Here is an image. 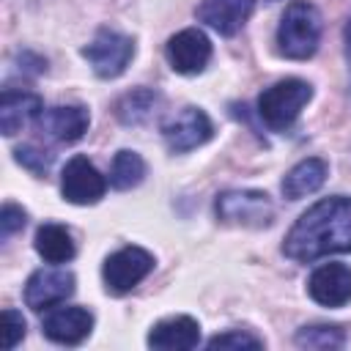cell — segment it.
I'll use <instances>...</instances> for the list:
<instances>
[{"label":"cell","mask_w":351,"mask_h":351,"mask_svg":"<svg viewBox=\"0 0 351 351\" xmlns=\"http://www.w3.org/2000/svg\"><path fill=\"white\" fill-rule=\"evenodd\" d=\"M282 252L299 263L332 252H351V197L335 195L313 203L288 230Z\"/></svg>","instance_id":"6da1fadb"},{"label":"cell","mask_w":351,"mask_h":351,"mask_svg":"<svg viewBox=\"0 0 351 351\" xmlns=\"http://www.w3.org/2000/svg\"><path fill=\"white\" fill-rule=\"evenodd\" d=\"M321 41V14L307 0H293L277 27V49L291 60H307Z\"/></svg>","instance_id":"7a4b0ae2"},{"label":"cell","mask_w":351,"mask_h":351,"mask_svg":"<svg viewBox=\"0 0 351 351\" xmlns=\"http://www.w3.org/2000/svg\"><path fill=\"white\" fill-rule=\"evenodd\" d=\"M310 96H313V88L304 80H296V77L280 80L258 96V115L271 132H285L299 118Z\"/></svg>","instance_id":"3957f363"},{"label":"cell","mask_w":351,"mask_h":351,"mask_svg":"<svg viewBox=\"0 0 351 351\" xmlns=\"http://www.w3.org/2000/svg\"><path fill=\"white\" fill-rule=\"evenodd\" d=\"M217 217L230 225H244V228H266L274 217V206L266 192L255 189H230L217 195Z\"/></svg>","instance_id":"277c9868"},{"label":"cell","mask_w":351,"mask_h":351,"mask_svg":"<svg viewBox=\"0 0 351 351\" xmlns=\"http://www.w3.org/2000/svg\"><path fill=\"white\" fill-rule=\"evenodd\" d=\"M132 55H134V41L110 27H101L96 33V38L88 47H82V58L90 63V69L101 80H112V77L123 74Z\"/></svg>","instance_id":"5b68a950"},{"label":"cell","mask_w":351,"mask_h":351,"mask_svg":"<svg viewBox=\"0 0 351 351\" xmlns=\"http://www.w3.org/2000/svg\"><path fill=\"white\" fill-rule=\"evenodd\" d=\"M154 269V255L143 247H123L118 252H112L104 261L101 277H104V288L107 293H129L143 277H148V271Z\"/></svg>","instance_id":"8992f818"},{"label":"cell","mask_w":351,"mask_h":351,"mask_svg":"<svg viewBox=\"0 0 351 351\" xmlns=\"http://www.w3.org/2000/svg\"><path fill=\"white\" fill-rule=\"evenodd\" d=\"M60 192L74 206H90V203H99L104 197L107 181L93 167V162H88V156H71L63 167Z\"/></svg>","instance_id":"52a82bcc"},{"label":"cell","mask_w":351,"mask_h":351,"mask_svg":"<svg viewBox=\"0 0 351 351\" xmlns=\"http://www.w3.org/2000/svg\"><path fill=\"white\" fill-rule=\"evenodd\" d=\"M74 293V274L69 269H38L25 282V304L33 310H49Z\"/></svg>","instance_id":"ba28073f"},{"label":"cell","mask_w":351,"mask_h":351,"mask_svg":"<svg viewBox=\"0 0 351 351\" xmlns=\"http://www.w3.org/2000/svg\"><path fill=\"white\" fill-rule=\"evenodd\" d=\"M162 134H165V143L173 154H184V151H192V148L203 145L214 134V126H211V121L203 110L184 107L178 115H173L162 126Z\"/></svg>","instance_id":"9c48e42d"},{"label":"cell","mask_w":351,"mask_h":351,"mask_svg":"<svg viewBox=\"0 0 351 351\" xmlns=\"http://www.w3.org/2000/svg\"><path fill=\"white\" fill-rule=\"evenodd\" d=\"M167 60L173 66V71L178 74H200L206 69V63L211 60V41L203 30L197 27H186L181 33H176L167 47Z\"/></svg>","instance_id":"30bf717a"},{"label":"cell","mask_w":351,"mask_h":351,"mask_svg":"<svg viewBox=\"0 0 351 351\" xmlns=\"http://www.w3.org/2000/svg\"><path fill=\"white\" fill-rule=\"evenodd\" d=\"M90 115L82 104H58V107H47L41 110V115L36 118V126L44 137L55 140V143H77L85 132H88Z\"/></svg>","instance_id":"8fae6325"},{"label":"cell","mask_w":351,"mask_h":351,"mask_svg":"<svg viewBox=\"0 0 351 351\" xmlns=\"http://www.w3.org/2000/svg\"><path fill=\"white\" fill-rule=\"evenodd\" d=\"M310 296L324 307H343L351 302V266L324 263L307 280Z\"/></svg>","instance_id":"7c38bea8"},{"label":"cell","mask_w":351,"mask_h":351,"mask_svg":"<svg viewBox=\"0 0 351 351\" xmlns=\"http://www.w3.org/2000/svg\"><path fill=\"white\" fill-rule=\"evenodd\" d=\"M93 329V315L85 307H58L44 318V335L60 346L82 343Z\"/></svg>","instance_id":"4fadbf2b"},{"label":"cell","mask_w":351,"mask_h":351,"mask_svg":"<svg viewBox=\"0 0 351 351\" xmlns=\"http://www.w3.org/2000/svg\"><path fill=\"white\" fill-rule=\"evenodd\" d=\"M252 8H255V0H203L195 14L219 36H233L241 30Z\"/></svg>","instance_id":"5bb4252c"},{"label":"cell","mask_w":351,"mask_h":351,"mask_svg":"<svg viewBox=\"0 0 351 351\" xmlns=\"http://www.w3.org/2000/svg\"><path fill=\"white\" fill-rule=\"evenodd\" d=\"M197 343H200V326L189 315L165 318L148 332V346L159 351H189Z\"/></svg>","instance_id":"9a60e30c"},{"label":"cell","mask_w":351,"mask_h":351,"mask_svg":"<svg viewBox=\"0 0 351 351\" xmlns=\"http://www.w3.org/2000/svg\"><path fill=\"white\" fill-rule=\"evenodd\" d=\"M41 110H44V104H41V99L36 93L5 88L3 96H0V129H3V134L5 137H14L33 118H38Z\"/></svg>","instance_id":"2e32d148"},{"label":"cell","mask_w":351,"mask_h":351,"mask_svg":"<svg viewBox=\"0 0 351 351\" xmlns=\"http://www.w3.org/2000/svg\"><path fill=\"white\" fill-rule=\"evenodd\" d=\"M326 162L318 159V156H310V159H302L299 165H293L288 170V176L282 178V195L288 200H299L304 195H313L324 181H326Z\"/></svg>","instance_id":"e0dca14e"},{"label":"cell","mask_w":351,"mask_h":351,"mask_svg":"<svg viewBox=\"0 0 351 351\" xmlns=\"http://www.w3.org/2000/svg\"><path fill=\"white\" fill-rule=\"evenodd\" d=\"M36 252L47 261V263H66L74 258V241L69 228L58 225V222H47L36 230Z\"/></svg>","instance_id":"ac0fdd59"},{"label":"cell","mask_w":351,"mask_h":351,"mask_svg":"<svg viewBox=\"0 0 351 351\" xmlns=\"http://www.w3.org/2000/svg\"><path fill=\"white\" fill-rule=\"evenodd\" d=\"M159 104V93L151 90V88H137L126 96L118 99L115 104V115L123 121V123H143L151 118V112L156 110Z\"/></svg>","instance_id":"d6986e66"},{"label":"cell","mask_w":351,"mask_h":351,"mask_svg":"<svg viewBox=\"0 0 351 351\" xmlns=\"http://www.w3.org/2000/svg\"><path fill=\"white\" fill-rule=\"evenodd\" d=\"M145 176V162L140 154L134 151H118L115 159H112V167H110V184L115 189H132L143 181Z\"/></svg>","instance_id":"ffe728a7"},{"label":"cell","mask_w":351,"mask_h":351,"mask_svg":"<svg viewBox=\"0 0 351 351\" xmlns=\"http://www.w3.org/2000/svg\"><path fill=\"white\" fill-rule=\"evenodd\" d=\"M343 343H346L343 329L329 326V324H313L296 332V346L302 348H340Z\"/></svg>","instance_id":"44dd1931"},{"label":"cell","mask_w":351,"mask_h":351,"mask_svg":"<svg viewBox=\"0 0 351 351\" xmlns=\"http://www.w3.org/2000/svg\"><path fill=\"white\" fill-rule=\"evenodd\" d=\"M206 346H208V348H261V346H263V340H258V337H255V335H250V332L233 329V332L214 335Z\"/></svg>","instance_id":"7402d4cb"},{"label":"cell","mask_w":351,"mask_h":351,"mask_svg":"<svg viewBox=\"0 0 351 351\" xmlns=\"http://www.w3.org/2000/svg\"><path fill=\"white\" fill-rule=\"evenodd\" d=\"M14 154H16V162H19L22 167H27L30 173H36V176H44V173L49 170V165H52V154L41 151V148H36V145H22V148H16Z\"/></svg>","instance_id":"603a6c76"},{"label":"cell","mask_w":351,"mask_h":351,"mask_svg":"<svg viewBox=\"0 0 351 351\" xmlns=\"http://www.w3.org/2000/svg\"><path fill=\"white\" fill-rule=\"evenodd\" d=\"M25 337V318L16 310H3V348L11 351Z\"/></svg>","instance_id":"cb8c5ba5"},{"label":"cell","mask_w":351,"mask_h":351,"mask_svg":"<svg viewBox=\"0 0 351 351\" xmlns=\"http://www.w3.org/2000/svg\"><path fill=\"white\" fill-rule=\"evenodd\" d=\"M25 222H27V214H25L19 206H14V203H5V206H3V211H0V230H3V239H8V236H14L16 230H22Z\"/></svg>","instance_id":"d4e9b609"},{"label":"cell","mask_w":351,"mask_h":351,"mask_svg":"<svg viewBox=\"0 0 351 351\" xmlns=\"http://www.w3.org/2000/svg\"><path fill=\"white\" fill-rule=\"evenodd\" d=\"M346 55H348V63H351V19L346 25Z\"/></svg>","instance_id":"484cf974"}]
</instances>
